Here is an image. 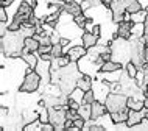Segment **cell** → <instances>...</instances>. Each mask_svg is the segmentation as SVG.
I'll use <instances>...</instances> for the list:
<instances>
[{
	"label": "cell",
	"instance_id": "cell-23",
	"mask_svg": "<svg viewBox=\"0 0 148 131\" xmlns=\"http://www.w3.org/2000/svg\"><path fill=\"white\" fill-rule=\"evenodd\" d=\"M137 66H136L134 64V62H128V64H126V73H128V77H130V78H133V80H134V78H136V75H137Z\"/></svg>",
	"mask_w": 148,
	"mask_h": 131
},
{
	"label": "cell",
	"instance_id": "cell-9",
	"mask_svg": "<svg viewBox=\"0 0 148 131\" xmlns=\"http://www.w3.org/2000/svg\"><path fill=\"white\" fill-rule=\"evenodd\" d=\"M67 55H69L72 62H78L83 56L87 55V49L84 45H75V47H70L69 51H67Z\"/></svg>",
	"mask_w": 148,
	"mask_h": 131
},
{
	"label": "cell",
	"instance_id": "cell-6",
	"mask_svg": "<svg viewBox=\"0 0 148 131\" xmlns=\"http://www.w3.org/2000/svg\"><path fill=\"white\" fill-rule=\"evenodd\" d=\"M36 72L41 75L42 81L45 84L51 83V61H47V59H42L38 62V67H36Z\"/></svg>",
	"mask_w": 148,
	"mask_h": 131
},
{
	"label": "cell",
	"instance_id": "cell-22",
	"mask_svg": "<svg viewBox=\"0 0 148 131\" xmlns=\"http://www.w3.org/2000/svg\"><path fill=\"white\" fill-rule=\"evenodd\" d=\"M79 116H81L83 119H86V120H89V119H92V112H90V105H81L78 109Z\"/></svg>",
	"mask_w": 148,
	"mask_h": 131
},
{
	"label": "cell",
	"instance_id": "cell-36",
	"mask_svg": "<svg viewBox=\"0 0 148 131\" xmlns=\"http://www.w3.org/2000/svg\"><path fill=\"white\" fill-rule=\"evenodd\" d=\"M147 33H148V14H147L145 21H143V34H147Z\"/></svg>",
	"mask_w": 148,
	"mask_h": 131
},
{
	"label": "cell",
	"instance_id": "cell-11",
	"mask_svg": "<svg viewBox=\"0 0 148 131\" xmlns=\"http://www.w3.org/2000/svg\"><path fill=\"white\" fill-rule=\"evenodd\" d=\"M64 13H67L69 16H72V17H77V16H79L81 13H84V10H83V5H79L78 2H67L64 3Z\"/></svg>",
	"mask_w": 148,
	"mask_h": 131
},
{
	"label": "cell",
	"instance_id": "cell-43",
	"mask_svg": "<svg viewBox=\"0 0 148 131\" xmlns=\"http://www.w3.org/2000/svg\"><path fill=\"white\" fill-rule=\"evenodd\" d=\"M6 112H8V109L5 108V106H2V117H5V116H6Z\"/></svg>",
	"mask_w": 148,
	"mask_h": 131
},
{
	"label": "cell",
	"instance_id": "cell-33",
	"mask_svg": "<svg viewBox=\"0 0 148 131\" xmlns=\"http://www.w3.org/2000/svg\"><path fill=\"white\" fill-rule=\"evenodd\" d=\"M0 23H2V25H0V36H5V34H6V25H5V22H0Z\"/></svg>",
	"mask_w": 148,
	"mask_h": 131
},
{
	"label": "cell",
	"instance_id": "cell-1",
	"mask_svg": "<svg viewBox=\"0 0 148 131\" xmlns=\"http://www.w3.org/2000/svg\"><path fill=\"white\" fill-rule=\"evenodd\" d=\"M23 47H25V36L21 31H8V34L0 39V50L10 58L22 56Z\"/></svg>",
	"mask_w": 148,
	"mask_h": 131
},
{
	"label": "cell",
	"instance_id": "cell-12",
	"mask_svg": "<svg viewBox=\"0 0 148 131\" xmlns=\"http://www.w3.org/2000/svg\"><path fill=\"white\" fill-rule=\"evenodd\" d=\"M22 59L27 62V64H28V67H31V69L36 70L39 59H38V55H34V51H30L27 47H23V50H22Z\"/></svg>",
	"mask_w": 148,
	"mask_h": 131
},
{
	"label": "cell",
	"instance_id": "cell-37",
	"mask_svg": "<svg viewBox=\"0 0 148 131\" xmlns=\"http://www.w3.org/2000/svg\"><path fill=\"white\" fill-rule=\"evenodd\" d=\"M50 39H51V42H53V44H58L59 41H61V38H59L58 34H51V36H50Z\"/></svg>",
	"mask_w": 148,
	"mask_h": 131
},
{
	"label": "cell",
	"instance_id": "cell-8",
	"mask_svg": "<svg viewBox=\"0 0 148 131\" xmlns=\"http://www.w3.org/2000/svg\"><path fill=\"white\" fill-rule=\"evenodd\" d=\"M90 112H92V119H90V120H98L100 117H103L105 114H108V108H106L105 103L95 100L90 105Z\"/></svg>",
	"mask_w": 148,
	"mask_h": 131
},
{
	"label": "cell",
	"instance_id": "cell-41",
	"mask_svg": "<svg viewBox=\"0 0 148 131\" xmlns=\"http://www.w3.org/2000/svg\"><path fill=\"white\" fill-rule=\"evenodd\" d=\"M111 2H112V0H101V3H103V5H105L106 8H109V5H111Z\"/></svg>",
	"mask_w": 148,
	"mask_h": 131
},
{
	"label": "cell",
	"instance_id": "cell-18",
	"mask_svg": "<svg viewBox=\"0 0 148 131\" xmlns=\"http://www.w3.org/2000/svg\"><path fill=\"white\" fill-rule=\"evenodd\" d=\"M33 10H34V8L31 6V3L21 2V5H19V8H17V13L22 14V16H27V17H30V16L33 14Z\"/></svg>",
	"mask_w": 148,
	"mask_h": 131
},
{
	"label": "cell",
	"instance_id": "cell-34",
	"mask_svg": "<svg viewBox=\"0 0 148 131\" xmlns=\"http://www.w3.org/2000/svg\"><path fill=\"white\" fill-rule=\"evenodd\" d=\"M72 126H73V120H72V119H67L66 123H64V130H69Z\"/></svg>",
	"mask_w": 148,
	"mask_h": 131
},
{
	"label": "cell",
	"instance_id": "cell-2",
	"mask_svg": "<svg viewBox=\"0 0 148 131\" xmlns=\"http://www.w3.org/2000/svg\"><path fill=\"white\" fill-rule=\"evenodd\" d=\"M105 105L108 108V112H117V111L128 108V97L125 94H108L105 98Z\"/></svg>",
	"mask_w": 148,
	"mask_h": 131
},
{
	"label": "cell",
	"instance_id": "cell-24",
	"mask_svg": "<svg viewBox=\"0 0 148 131\" xmlns=\"http://www.w3.org/2000/svg\"><path fill=\"white\" fill-rule=\"evenodd\" d=\"M62 49H64V45L61 42H58V44H53V47H51V56L53 58H58V56H61L62 55Z\"/></svg>",
	"mask_w": 148,
	"mask_h": 131
},
{
	"label": "cell",
	"instance_id": "cell-3",
	"mask_svg": "<svg viewBox=\"0 0 148 131\" xmlns=\"http://www.w3.org/2000/svg\"><path fill=\"white\" fill-rule=\"evenodd\" d=\"M41 81H42L41 75L36 72L34 69L28 67V70L25 73V78H23V83L19 87V91L21 92H36L39 89V86H41Z\"/></svg>",
	"mask_w": 148,
	"mask_h": 131
},
{
	"label": "cell",
	"instance_id": "cell-13",
	"mask_svg": "<svg viewBox=\"0 0 148 131\" xmlns=\"http://www.w3.org/2000/svg\"><path fill=\"white\" fill-rule=\"evenodd\" d=\"M98 36H95L92 31H84L83 33V36H81V41H83V45L86 47L87 50L89 49H92V47H95L98 44Z\"/></svg>",
	"mask_w": 148,
	"mask_h": 131
},
{
	"label": "cell",
	"instance_id": "cell-47",
	"mask_svg": "<svg viewBox=\"0 0 148 131\" xmlns=\"http://www.w3.org/2000/svg\"><path fill=\"white\" fill-rule=\"evenodd\" d=\"M58 2H59V3H67L69 0H58Z\"/></svg>",
	"mask_w": 148,
	"mask_h": 131
},
{
	"label": "cell",
	"instance_id": "cell-31",
	"mask_svg": "<svg viewBox=\"0 0 148 131\" xmlns=\"http://www.w3.org/2000/svg\"><path fill=\"white\" fill-rule=\"evenodd\" d=\"M8 16H6V10L5 6H0V22H6Z\"/></svg>",
	"mask_w": 148,
	"mask_h": 131
},
{
	"label": "cell",
	"instance_id": "cell-16",
	"mask_svg": "<svg viewBox=\"0 0 148 131\" xmlns=\"http://www.w3.org/2000/svg\"><path fill=\"white\" fill-rule=\"evenodd\" d=\"M128 112H130V108L122 109V111H117V112H111V120H112V123H115V125H119V123H126V120H128Z\"/></svg>",
	"mask_w": 148,
	"mask_h": 131
},
{
	"label": "cell",
	"instance_id": "cell-15",
	"mask_svg": "<svg viewBox=\"0 0 148 131\" xmlns=\"http://www.w3.org/2000/svg\"><path fill=\"white\" fill-rule=\"evenodd\" d=\"M122 69H123L122 62L111 59V61L103 62V66L100 67V72H101V73H109V72H115V70H122Z\"/></svg>",
	"mask_w": 148,
	"mask_h": 131
},
{
	"label": "cell",
	"instance_id": "cell-10",
	"mask_svg": "<svg viewBox=\"0 0 148 131\" xmlns=\"http://www.w3.org/2000/svg\"><path fill=\"white\" fill-rule=\"evenodd\" d=\"M142 120H143V112H142V109H140V111H137V109H130V112H128V120H126V125L130 126V128L140 125Z\"/></svg>",
	"mask_w": 148,
	"mask_h": 131
},
{
	"label": "cell",
	"instance_id": "cell-39",
	"mask_svg": "<svg viewBox=\"0 0 148 131\" xmlns=\"http://www.w3.org/2000/svg\"><path fill=\"white\" fill-rule=\"evenodd\" d=\"M143 58H145V62H148V47L145 45V50H143Z\"/></svg>",
	"mask_w": 148,
	"mask_h": 131
},
{
	"label": "cell",
	"instance_id": "cell-7",
	"mask_svg": "<svg viewBox=\"0 0 148 131\" xmlns=\"http://www.w3.org/2000/svg\"><path fill=\"white\" fill-rule=\"evenodd\" d=\"M133 28H134V22L133 21H122L120 23H117L119 38L125 39V41H130L131 34H133Z\"/></svg>",
	"mask_w": 148,
	"mask_h": 131
},
{
	"label": "cell",
	"instance_id": "cell-30",
	"mask_svg": "<svg viewBox=\"0 0 148 131\" xmlns=\"http://www.w3.org/2000/svg\"><path fill=\"white\" fill-rule=\"evenodd\" d=\"M90 31L95 34V36H98V38H100V34H101V25H100V23H95V25L90 28Z\"/></svg>",
	"mask_w": 148,
	"mask_h": 131
},
{
	"label": "cell",
	"instance_id": "cell-17",
	"mask_svg": "<svg viewBox=\"0 0 148 131\" xmlns=\"http://www.w3.org/2000/svg\"><path fill=\"white\" fill-rule=\"evenodd\" d=\"M126 13L128 14H134V13H139L142 11V5L139 0H126Z\"/></svg>",
	"mask_w": 148,
	"mask_h": 131
},
{
	"label": "cell",
	"instance_id": "cell-5",
	"mask_svg": "<svg viewBox=\"0 0 148 131\" xmlns=\"http://www.w3.org/2000/svg\"><path fill=\"white\" fill-rule=\"evenodd\" d=\"M126 0H112L109 5V10L112 13V22L120 23L122 21H125V14H126Z\"/></svg>",
	"mask_w": 148,
	"mask_h": 131
},
{
	"label": "cell",
	"instance_id": "cell-35",
	"mask_svg": "<svg viewBox=\"0 0 148 131\" xmlns=\"http://www.w3.org/2000/svg\"><path fill=\"white\" fill-rule=\"evenodd\" d=\"M14 3V0H2V2H0V6H10V5H13Z\"/></svg>",
	"mask_w": 148,
	"mask_h": 131
},
{
	"label": "cell",
	"instance_id": "cell-40",
	"mask_svg": "<svg viewBox=\"0 0 148 131\" xmlns=\"http://www.w3.org/2000/svg\"><path fill=\"white\" fill-rule=\"evenodd\" d=\"M59 42H61V44H62V45H64V47H66V45H67V44H69V39H67V38H61V41H59Z\"/></svg>",
	"mask_w": 148,
	"mask_h": 131
},
{
	"label": "cell",
	"instance_id": "cell-14",
	"mask_svg": "<svg viewBox=\"0 0 148 131\" xmlns=\"http://www.w3.org/2000/svg\"><path fill=\"white\" fill-rule=\"evenodd\" d=\"M77 89H81L83 92L92 89V78L87 73H83V75H79V77H78V80H77Z\"/></svg>",
	"mask_w": 148,
	"mask_h": 131
},
{
	"label": "cell",
	"instance_id": "cell-4",
	"mask_svg": "<svg viewBox=\"0 0 148 131\" xmlns=\"http://www.w3.org/2000/svg\"><path fill=\"white\" fill-rule=\"evenodd\" d=\"M49 111V122L55 125L56 130H64V123H66V111H61L59 106H47Z\"/></svg>",
	"mask_w": 148,
	"mask_h": 131
},
{
	"label": "cell",
	"instance_id": "cell-20",
	"mask_svg": "<svg viewBox=\"0 0 148 131\" xmlns=\"http://www.w3.org/2000/svg\"><path fill=\"white\" fill-rule=\"evenodd\" d=\"M95 102V92L94 91H86L84 94H83V100H81V105H92V103Z\"/></svg>",
	"mask_w": 148,
	"mask_h": 131
},
{
	"label": "cell",
	"instance_id": "cell-44",
	"mask_svg": "<svg viewBox=\"0 0 148 131\" xmlns=\"http://www.w3.org/2000/svg\"><path fill=\"white\" fill-rule=\"evenodd\" d=\"M31 6H33V8H36V6H38V0H31Z\"/></svg>",
	"mask_w": 148,
	"mask_h": 131
},
{
	"label": "cell",
	"instance_id": "cell-26",
	"mask_svg": "<svg viewBox=\"0 0 148 131\" xmlns=\"http://www.w3.org/2000/svg\"><path fill=\"white\" fill-rule=\"evenodd\" d=\"M51 47H53V44H41V47H39V50H38V55L41 56V55L50 53V51H51Z\"/></svg>",
	"mask_w": 148,
	"mask_h": 131
},
{
	"label": "cell",
	"instance_id": "cell-28",
	"mask_svg": "<svg viewBox=\"0 0 148 131\" xmlns=\"http://www.w3.org/2000/svg\"><path fill=\"white\" fill-rule=\"evenodd\" d=\"M73 125L77 126L78 130H83L86 126V119H83V117H78V119H75L73 120Z\"/></svg>",
	"mask_w": 148,
	"mask_h": 131
},
{
	"label": "cell",
	"instance_id": "cell-42",
	"mask_svg": "<svg viewBox=\"0 0 148 131\" xmlns=\"http://www.w3.org/2000/svg\"><path fill=\"white\" fill-rule=\"evenodd\" d=\"M142 41L145 42V45L148 47V33H147V34H143V36H142Z\"/></svg>",
	"mask_w": 148,
	"mask_h": 131
},
{
	"label": "cell",
	"instance_id": "cell-27",
	"mask_svg": "<svg viewBox=\"0 0 148 131\" xmlns=\"http://www.w3.org/2000/svg\"><path fill=\"white\" fill-rule=\"evenodd\" d=\"M98 5H103L101 0H84L83 10H87V8H90V6H98Z\"/></svg>",
	"mask_w": 148,
	"mask_h": 131
},
{
	"label": "cell",
	"instance_id": "cell-45",
	"mask_svg": "<svg viewBox=\"0 0 148 131\" xmlns=\"http://www.w3.org/2000/svg\"><path fill=\"white\" fill-rule=\"evenodd\" d=\"M143 94H145V97H148V83L145 84V89H143Z\"/></svg>",
	"mask_w": 148,
	"mask_h": 131
},
{
	"label": "cell",
	"instance_id": "cell-21",
	"mask_svg": "<svg viewBox=\"0 0 148 131\" xmlns=\"http://www.w3.org/2000/svg\"><path fill=\"white\" fill-rule=\"evenodd\" d=\"M73 21H75V23H77L78 28L84 30L86 28V23H89V17H86L84 13H81L79 16H77V17H73Z\"/></svg>",
	"mask_w": 148,
	"mask_h": 131
},
{
	"label": "cell",
	"instance_id": "cell-46",
	"mask_svg": "<svg viewBox=\"0 0 148 131\" xmlns=\"http://www.w3.org/2000/svg\"><path fill=\"white\" fill-rule=\"evenodd\" d=\"M143 72H145V73L148 75V62H147V64H145V67H143Z\"/></svg>",
	"mask_w": 148,
	"mask_h": 131
},
{
	"label": "cell",
	"instance_id": "cell-19",
	"mask_svg": "<svg viewBox=\"0 0 148 131\" xmlns=\"http://www.w3.org/2000/svg\"><path fill=\"white\" fill-rule=\"evenodd\" d=\"M143 106H145V103H143L142 100H136V98H133V97H128V108L130 109L140 111Z\"/></svg>",
	"mask_w": 148,
	"mask_h": 131
},
{
	"label": "cell",
	"instance_id": "cell-32",
	"mask_svg": "<svg viewBox=\"0 0 148 131\" xmlns=\"http://www.w3.org/2000/svg\"><path fill=\"white\" fill-rule=\"evenodd\" d=\"M89 130L90 131H105V126L97 125V123H92V125H89Z\"/></svg>",
	"mask_w": 148,
	"mask_h": 131
},
{
	"label": "cell",
	"instance_id": "cell-48",
	"mask_svg": "<svg viewBox=\"0 0 148 131\" xmlns=\"http://www.w3.org/2000/svg\"><path fill=\"white\" fill-rule=\"evenodd\" d=\"M143 103H145V106H147V108H148V98H147V100L143 102Z\"/></svg>",
	"mask_w": 148,
	"mask_h": 131
},
{
	"label": "cell",
	"instance_id": "cell-29",
	"mask_svg": "<svg viewBox=\"0 0 148 131\" xmlns=\"http://www.w3.org/2000/svg\"><path fill=\"white\" fill-rule=\"evenodd\" d=\"M39 120H41V123L49 122V111H47V108H45V111H42V112L39 114Z\"/></svg>",
	"mask_w": 148,
	"mask_h": 131
},
{
	"label": "cell",
	"instance_id": "cell-25",
	"mask_svg": "<svg viewBox=\"0 0 148 131\" xmlns=\"http://www.w3.org/2000/svg\"><path fill=\"white\" fill-rule=\"evenodd\" d=\"M56 59V62H58V66H59V69L61 67H67L70 64V58H69V55H61V56H58V58H55Z\"/></svg>",
	"mask_w": 148,
	"mask_h": 131
},
{
	"label": "cell",
	"instance_id": "cell-38",
	"mask_svg": "<svg viewBox=\"0 0 148 131\" xmlns=\"http://www.w3.org/2000/svg\"><path fill=\"white\" fill-rule=\"evenodd\" d=\"M142 112H143V119L148 120V108H147V106H143V108H142Z\"/></svg>",
	"mask_w": 148,
	"mask_h": 131
}]
</instances>
